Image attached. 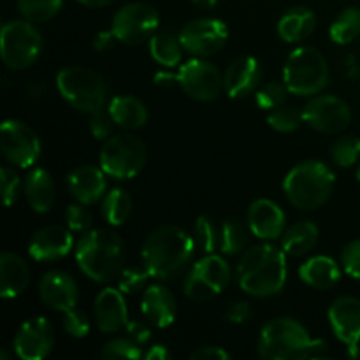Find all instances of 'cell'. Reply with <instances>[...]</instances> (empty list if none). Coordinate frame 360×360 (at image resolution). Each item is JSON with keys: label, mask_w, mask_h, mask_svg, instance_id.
<instances>
[{"label": "cell", "mask_w": 360, "mask_h": 360, "mask_svg": "<svg viewBox=\"0 0 360 360\" xmlns=\"http://www.w3.org/2000/svg\"><path fill=\"white\" fill-rule=\"evenodd\" d=\"M195 245V239L176 225L158 227L144 239L143 266L158 280H176L192 264Z\"/></svg>", "instance_id": "obj_1"}, {"label": "cell", "mask_w": 360, "mask_h": 360, "mask_svg": "<svg viewBox=\"0 0 360 360\" xmlns=\"http://www.w3.org/2000/svg\"><path fill=\"white\" fill-rule=\"evenodd\" d=\"M287 253L281 246L267 241L246 250L236 269L241 290L259 299L280 294L287 283Z\"/></svg>", "instance_id": "obj_2"}, {"label": "cell", "mask_w": 360, "mask_h": 360, "mask_svg": "<svg viewBox=\"0 0 360 360\" xmlns=\"http://www.w3.org/2000/svg\"><path fill=\"white\" fill-rule=\"evenodd\" d=\"M257 352L266 360H302L327 357L329 345L308 334L301 322L288 316L274 319L262 327Z\"/></svg>", "instance_id": "obj_3"}, {"label": "cell", "mask_w": 360, "mask_h": 360, "mask_svg": "<svg viewBox=\"0 0 360 360\" xmlns=\"http://www.w3.org/2000/svg\"><path fill=\"white\" fill-rule=\"evenodd\" d=\"M127 248L123 239L108 229L83 232L76 245V262L90 280L109 283L125 267Z\"/></svg>", "instance_id": "obj_4"}, {"label": "cell", "mask_w": 360, "mask_h": 360, "mask_svg": "<svg viewBox=\"0 0 360 360\" xmlns=\"http://www.w3.org/2000/svg\"><path fill=\"white\" fill-rule=\"evenodd\" d=\"M336 176L320 160H304L290 169L283 179L285 197L299 210H316L329 200Z\"/></svg>", "instance_id": "obj_5"}, {"label": "cell", "mask_w": 360, "mask_h": 360, "mask_svg": "<svg viewBox=\"0 0 360 360\" xmlns=\"http://www.w3.org/2000/svg\"><path fill=\"white\" fill-rule=\"evenodd\" d=\"M283 83L299 97H315L329 84L326 56L313 46H301L288 55L283 67Z\"/></svg>", "instance_id": "obj_6"}, {"label": "cell", "mask_w": 360, "mask_h": 360, "mask_svg": "<svg viewBox=\"0 0 360 360\" xmlns=\"http://www.w3.org/2000/svg\"><path fill=\"white\" fill-rule=\"evenodd\" d=\"M60 95L81 112H97L108 108V86L98 72L83 65L63 67L56 76Z\"/></svg>", "instance_id": "obj_7"}, {"label": "cell", "mask_w": 360, "mask_h": 360, "mask_svg": "<svg viewBox=\"0 0 360 360\" xmlns=\"http://www.w3.org/2000/svg\"><path fill=\"white\" fill-rule=\"evenodd\" d=\"M146 158V146L139 137L132 134H116L102 144L101 167L109 178L125 181L143 171Z\"/></svg>", "instance_id": "obj_8"}, {"label": "cell", "mask_w": 360, "mask_h": 360, "mask_svg": "<svg viewBox=\"0 0 360 360\" xmlns=\"http://www.w3.org/2000/svg\"><path fill=\"white\" fill-rule=\"evenodd\" d=\"M42 51L41 32L28 20L7 21L0 37L2 62L11 70L28 69L37 62Z\"/></svg>", "instance_id": "obj_9"}, {"label": "cell", "mask_w": 360, "mask_h": 360, "mask_svg": "<svg viewBox=\"0 0 360 360\" xmlns=\"http://www.w3.org/2000/svg\"><path fill=\"white\" fill-rule=\"evenodd\" d=\"M229 281H231V267L224 257L206 253L190 267L183 281V290L192 301H210L225 290Z\"/></svg>", "instance_id": "obj_10"}, {"label": "cell", "mask_w": 360, "mask_h": 360, "mask_svg": "<svg viewBox=\"0 0 360 360\" xmlns=\"http://www.w3.org/2000/svg\"><path fill=\"white\" fill-rule=\"evenodd\" d=\"M158 23L160 16L153 6L146 2H132L116 11L111 28L120 42L137 46L150 41L157 34Z\"/></svg>", "instance_id": "obj_11"}, {"label": "cell", "mask_w": 360, "mask_h": 360, "mask_svg": "<svg viewBox=\"0 0 360 360\" xmlns=\"http://www.w3.org/2000/svg\"><path fill=\"white\" fill-rule=\"evenodd\" d=\"M0 148L7 160L21 169H28L41 158V139L34 129L20 120H6L0 127Z\"/></svg>", "instance_id": "obj_12"}, {"label": "cell", "mask_w": 360, "mask_h": 360, "mask_svg": "<svg viewBox=\"0 0 360 360\" xmlns=\"http://www.w3.org/2000/svg\"><path fill=\"white\" fill-rule=\"evenodd\" d=\"M178 84L188 97L210 102L220 95L224 88V76L217 65L195 56L179 67Z\"/></svg>", "instance_id": "obj_13"}, {"label": "cell", "mask_w": 360, "mask_h": 360, "mask_svg": "<svg viewBox=\"0 0 360 360\" xmlns=\"http://www.w3.org/2000/svg\"><path fill=\"white\" fill-rule=\"evenodd\" d=\"M227 39V25L217 18L193 20L186 23L179 32V41H181L185 51H188L193 56H199V58H206V56L220 51Z\"/></svg>", "instance_id": "obj_14"}, {"label": "cell", "mask_w": 360, "mask_h": 360, "mask_svg": "<svg viewBox=\"0 0 360 360\" xmlns=\"http://www.w3.org/2000/svg\"><path fill=\"white\" fill-rule=\"evenodd\" d=\"M302 120L322 134L343 132L352 122L350 105L334 95H315L302 108Z\"/></svg>", "instance_id": "obj_15"}, {"label": "cell", "mask_w": 360, "mask_h": 360, "mask_svg": "<svg viewBox=\"0 0 360 360\" xmlns=\"http://www.w3.org/2000/svg\"><path fill=\"white\" fill-rule=\"evenodd\" d=\"M55 347V330L44 316H34L21 323L14 338V352L23 360H42Z\"/></svg>", "instance_id": "obj_16"}, {"label": "cell", "mask_w": 360, "mask_h": 360, "mask_svg": "<svg viewBox=\"0 0 360 360\" xmlns=\"http://www.w3.org/2000/svg\"><path fill=\"white\" fill-rule=\"evenodd\" d=\"M329 323L341 343L348 347L350 357H359L360 343V299L341 295L330 304Z\"/></svg>", "instance_id": "obj_17"}, {"label": "cell", "mask_w": 360, "mask_h": 360, "mask_svg": "<svg viewBox=\"0 0 360 360\" xmlns=\"http://www.w3.org/2000/svg\"><path fill=\"white\" fill-rule=\"evenodd\" d=\"M39 297L53 311L67 313L77 308V283L65 271H49L39 281Z\"/></svg>", "instance_id": "obj_18"}, {"label": "cell", "mask_w": 360, "mask_h": 360, "mask_svg": "<svg viewBox=\"0 0 360 360\" xmlns=\"http://www.w3.org/2000/svg\"><path fill=\"white\" fill-rule=\"evenodd\" d=\"M74 248V238L69 227L60 225H49V227L39 229L30 239L28 252L32 259L39 262H51V260L63 259Z\"/></svg>", "instance_id": "obj_19"}, {"label": "cell", "mask_w": 360, "mask_h": 360, "mask_svg": "<svg viewBox=\"0 0 360 360\" xmlns=\"http://www.w3.org/2000/svg\"><path fill=\"white\" fill-rule=\"evenodd\" d=\"M262 65L253 56H239L224 74V88L231 98H245L259 88Z\"/></svg>", "instance_id": "obj_20"}, {"label": "cell", "mask_w": 360, "mask_h": 360, "mask_svg": "<svg viewBox=\"0 0 360 360\" xmlns=\"http://www.w3.org/2000/svg\"><path fill=\"white\" fill-rule=\"evenodd\" d=\"M246 220L252 234L262 241H274L285 232V213L274 200L257 199L248 207Z\"/></svg>", "instance_id": "obj_21"}, {"label": "cell", "mask_w": 360, "mask_h": 360, "mask_svg": "<svg viewBox=\"0 0 360 360\" xmlns=\"http://www.w3.org/2000/svg\"><path fill=\"white\" fill-rule=\"evenodd\" d=\"M94 315L102 333L111 334L125 329L129 322V309L123 292L120 288H104L95 299Z\"/></svg>", "instance_id": "obj_22"}, {"label": "cell", "mask_w": 360, "mask_h": 360, "mask_svg": "<svg viewBox=\"0 0 360 360\" xmlns=\"http://www.w3.org/2000/svg\"><path fill=\"white\" fill-rule=\"evenodd\" d=\"M105 176L108 174L102 171V167L79 165L67 176V188L77 202L91 206V204L98 202V199H102L108 190Z\"/></svg>", "instance_id": "obj_23"}, {"label": "cell", "mask_w": 360, "mask_h": 360, "mask_svg": "<svg viewBox=\"0 0 360 360\" xmlns=\"http://www.w3.org/2000/svg\"><path fill=\"white\" fill-rule=\"evenodd\" d=\"M141 311L143 316L158 329H165L171 326L178 315V304L169 290L164 285H151L144 290L143 301H141Z\"/></svg>", "instance_id": "obj_24"}, {"label": "cell", "mask_w": 360, "mask_h": 360, "mask_svg": "<svg viewBox=\"0 0 360 360\" xmlns=\"http://www.w3.org/2000/svg\"><path fill=\"white\" fill-rule=\"evenodd\" d=\"M30 283V267L13 252L0 255V294L4 299H16Z\"/></svg>", "instance_id": "obj_25"}, {"label": "cell", "mask_w": 360, "mask_h": 360, "mask_svg": "<svg viewBox=\"0 0 360 360\" xmlns=\"http://www.w3.org/2000/svg\"><path fill=\"white\" fill-rule=\"evenodd\" d=\"M23 192L35 213H48L55 206V181L46 169H34L28 172L23 181Z\"/></svg>", "instance_id": "obj_26"}, {"label": "cell", "mask_w": 360, "mask_h": 360, "mask_svg": "<svg viewBox=\"0 0 360 360\" xmlns=\"http://www.w3.org/2000/svg\"><path fill=\"white\" fill-rule=\"evenodd\" d=\"M316 28V16L309 7H290L278 21V35L285 42L297 44L306 41Z\"/></svg>", "instance_id": "obj_27"}, {"label": "cell", "mask_w": 360, "mask_h": 360, "mask_svg": "<svg viewBox=\"0 0 360 360\" xmlns=\"http://www.w3.org/2000/svg\"><path fill=\"white\" fill-rule=\"evenodd\" d=\"M299 276L315 290H329L341 280V269L336 260L330 257L316 255L301 264Z\"/></svg>", "instance_id": "obj_28"}, {"label": "cell", "mask_w": 360, "mask_h": 360, "mask_svg": "<svg viewBox=\"0 0 360 360\" xmlns=\"http://www.w3.org/2000/svg\"><path fill=\"white\" fill-rule=\"evenodd\" d=\"M108 111L115 125L125 130H137L148 122V109L132 95H116L109 101Z\"/></svg>", "instance_id": "obj_29"}, {"label": "cell", "mask_w": 360, "mask_h": 360, "mask_svg": "<svg viewBox=\"0 0 360 360\" xmlns=\"http://www.w3.org/2000/svg\"><path fill=\"white\" fill-rule=\"evenodd\" d=\"M320 238V231L313 221H297L281 236V248L290 257H302L311 252Z\"/></svg>", "instance_id": "obj_30"}, {"label": "cell", "mask_w": 360, "mask_h": 360, "mask_svg": "<svg viewBox=\"0 0 360 360\" xmlns=\"http://www.w3.org/2000/svg\"><path fill=\"white\" fill-rule=\"evenodd\" d=\"M150 55L160 65L172 69V67L179 65L183 58V44L179 41V35L172 34H155L150 39Z\"/></svg>", "instance_id": "obj_31"}, {"label": "cell", "mask_w": 360, "mask_h": 360, "mask_svg": "<svg viewBox=\"0 0 360 360\" xmlns=\"http://www.w3.org/2000/svg\"><path fill=\"white\" fill-rule=\"evenodd\" d=\"M102 214L112 227L125 224L132 214V199L123 188H112L102 200Z\"/></svg>", "instance_id": "obj_32"}, {"label": "cell", "mask_w": 360, "mask_h": 360, "mask_svg": "<svg viewBox=\"0 0 360 360\" xmlns=\"http://www.w3.org/2000/svg\"><path fill=\"white\" fill-rule=\"evenodd\" d=\"M250 227L239 220H227L220 227V252L224 255L234 257L246 250L250 239Z\"/></svg>", "instance_id": "obj_33"}, {"label": "cell", "mask_w": 360, "mask_h": 360, "mask_svg": "<svg viewBox=\"0 0 360 360\" xmlns=\"http://www.w3.org/2000/svg\"><path fill=\"white\" fill-rule=\"evenodd\" d=\"M329 34L333 42L336 44H350L360 35V9L357 7H347L338 14L329 28Z\"/></svg>", "instance_id": "obj_34"}, {"label": "cell", "mask_w": 360, "mask_h": 360, "mask_svg": "<svg viewBox=\"0 0 360 360\" xmlns=\"http://www.w3.org/2000/svg\"><path fill=\"white\" fill-rule=\"evenodd\" d=\"M63 0H16L18 13L32 23H44L60 13Z\"/></svg>", "instance_id": "obj_35"}, {"label": "cell", "mask_w": 360, "mask_h": 360, "mask_svg": "<svg viewBox=\"0 0 360 360\" xmlns=\"http://www.w3.org/2000/svg\"><path fill=\"white\" fill-rule=\"evenodd\" d=\"M101 357L105 360H137L144 357V352L141 350V345L127 338H115L108 341L101 352Z\"/></svg>", "instance_id": "obj_36"}, {"label": "cell", "mask_w": 360, "mask_h": 360, "mask_svg": "<svg viewBox=\"0 0 360 360\" xmlns=\"http://www.w3.org/2000/svg\"><path fill=\"white\" fill-rule=\"evenodd\" d=\"M287 94H290L287 84L283 81H269L259 88L255 94V102L260 109L264 111H273V109L280 108L287 101Z\"/></svg>", "instance_id": "obj_37"}, {"label": "cell", "mask_w": 360, "mask_h": 360, "mask_svg": "<svg viewBox=\"0 0 360 360\" xmlns=\"http://www.w3.org/2000/svg\"><path fill=\"white\" fill-rule=\"evenodd\" d=\"M330 157L340 167H352L360 158V139L355 136L340 137L330 148Z\"/></svg>", "instance_id": "obj_38"}, {"label": "cell", "mask_w": 360, "mask_h": 360, "mask_svg": "<svg viewBox=\"0 0 360 360\" xmlns=\"http://www.w3.org/2000/svg\"><path fill=\"white\" fill-rule=\"evenodd\" d=\"M195 243L204 253H214V250H220V231L217 229L214 221L210 217H199L195 225Z\"/></svg>", "instance_id": "obj_39"}, {"label": "cell", "mask_w": 360, "mask_h": 360, "mask_svg": "<svg viewBox=\"0 0 360 360\" xmlns=\"http://www.w3.org/2000/svg\"><path fill=\"white\" fill-rule=\"evenodd\" d=\"M302 112L294 109L292 105H280L267 115V125L278 132H294L301 127Z\"/></svg>", "instance_id": "obj_40"}, {"label": "cell", "mask_w": 360, "mask_h": 360, "mask_svg": "<svg viewBox=\"0 0 360 360\" xmlns=\"http://www.w3.org/2000/svg\"><path fill=\"white\" fill-rule=\"evenodd\" d=\"M151 274L148 273L146 267L130 266V267H123L122 273L118 274L116 278V283H118V288L123 292V294H136V292L143 290L146 287V281Z\"/></svg>", "instance_id": "obj_41"}, {"label": "cell", "mask_w": 360, "mask_h": 360, "mask_svg": "<svg viewBox=\"0 0 360 360\" xmlns=\"http://www.w3.org/2000/svg\"><path fill=\"white\" fill-rule=\"evenodd\" d=\"M63 329L69 336L81 340V338L88 336L90 333V320H88L86 313L81 311L79 308H74L70 311L63 313Z\"/></svg>", "instance_id": "obj_42"}, {"label": "cell", "mask_w": 360, "mask_h": 360, "mask_svg": "<svg viewBox=\"0 0 360 360\" xmlns=\"http://www.w3.org/2000/svg\"><path fill=\"white\" fill-rule=\"evenodd\" d=\"M91 214L86 210V204L74 202L65 210V224L74 232H86L91 227Z\"/></svg>", "instance_id": "obj_43"}, {"label": "cell", "mask_w": 360, "mask_h": 360, "mask_svg": "<svg viewBox=\"0 0 360 360\" xmlns=\"http://www.w3.org/2000/svg\"><path fill=\"white\" fill-rule=\"evenodd\" d=\"M0 179H2V195H4V206L11 207L18 200L21 192V181L14 169L2 167L0 171Z\"/></svg>", "instance_id": "obj_44"}, {"label": "cell", "mask_w": 360, "mask_h": 360, "mask_svg": "<svg viewBox=\"0 0 360 360\" xmlns=\"http://www.w3.org/2000/svg\"><path fill=\"white\" fill-rule=\"evenodd\" d=\"M341 267L348 276L360 280V239L348 243L341 252Z\"/></svg>", "instance_id": "obj_45"}, {"label": "cell", "mask_w": 360, "mask_h": 360, "mask_svg": "<svg viewBox=\"0 0 360 360\" xmlns=\"http://www.w3.org/2000/svg\"><path fill=\"white\" fill-rule=\"evenodd\" d=\"M88 125H90V132L95 139L105 141L112 136V125H115V122H112L108 109H101L97 112H91Z\"/></svg>", "instance_id": "obj_46"}, {"label": "cell", "mask_w": 360, "mask_h": 360, "mask_svg": "<svg viewBox=\"0 0 360 360\" xmlns=\"http://www.w3.org/2000/svg\"><path fill=\"white\" fill-rule=\"evenodd\" d=\"M252 316V306L246 301L232 302L227 309V320L232 323H245Z\"/></svg>", "instance_id": "obj_47"}, {"label": "cell", "mask_w": 360, "mask_h": 360, "mask_svg": "<svg viewBox=\"0 0 360 360\" xmlns=\"http://www.w3.org/2000/svg\"><path fill=\"white\" fill-rule=\"evenodd\" d=\"M125 330H127V336L130 338V340L136 341L137 345H144L150 341L151 338V330L150 327L146 326V323L143 322H127L125 326Z\"/></svg>", "instance_id": "obj_48"}, {"label": "cell", "mask_w": 360, "mask_h": 360, "mask_svg": "<svg viewBox=\"0 0 360 360\" xmlns=\"http://www.w3.org/2000/svg\"><path fill=\"white\" fill-rule=\"evenodd\" d=\"M192 360H227L231 359V354L220 347H200L190 355Z\"/></svg>", "instance_id": "obj_49"}, {"label": "cell", "mask_w": 360, "mask_h": 360, "mask_svg": "<svg viewBox=\"0 0 360 360\" xmlns=\"http://www.w3.org/2000/svg\"><path fill=\"white\" fill-rule=\"evenodd\" d=\"M115 41H118V39H116L112 28L111 30H102L94 37V49L98 53H105L112 48Z\"/></svg>", "instance_id": "obj_50"}, {"label": "cell", "mask_w": 360, "mask_h": 360, "mask_svg": "<svg viewBox=\"0 0 360 360\" xmlns=\"http://www.w3.org/2000/svg\"><path fill=\"white\" fill-rule=\"evenodd\" d=\"M172 354L164 347V345H153L144 352V359L146 360H167L171 359Z\"/></svg>", "instance_id": "obj_51"}, {"label": "cell", "mask_w": 360, "mask_h": 360, "mask_svg": "<svg viewBox=\"0 0 360 360\" xmlns=\"http://www.w3.org/2000/svg\"><path fill=\"white\" fill-rule=\"evenodd\" d=\"M153 83L158 84V86H174L178 84V72L169 74V72H157L153 77Z\"/></svg>", "instance_id": "obj_52"}, {"label": "cell", "mask_w": 360, "mask_h": 360, "mask_svg": "<svg viewBox=\"0 0 360 360\" xmlns=\"http://www.w3.org/2000/svg\"><path fill=\"white\" fill-rule=\"evenodd\" d=\"M77 2L86 7H105L115 2V0H77Z\"/></svg>", "instance_id": "obj_53"}, {"label": "cell", "mask_w": 360, "mask_h": 360, "mask_svg": "<svg viewBox=\"0 0 360 360\" xmlns=\"http://www.w3.org/2000/svg\"><path fill=\"white\" fill-rule=\"evenodd\" d=\"M192 4L197 7H202V9H213L218 0H192Z\"/></svg>", "instance_id": "obj_54"}, {"label": "cell", "mask_w": 360, "mask_h": 360, "mask_svg": "<svg viewBox=\"0 0 360 360\" xmlns=\"http://www.w3.org/2000/svg\"><path fill=\"white\" fill-rule=\"evenodd\" d=\"M355 176H357V179L360 181V165H359V169H357V172H355Z\"/></svg>", "instance_id": "obj_55"}]
</instances>
